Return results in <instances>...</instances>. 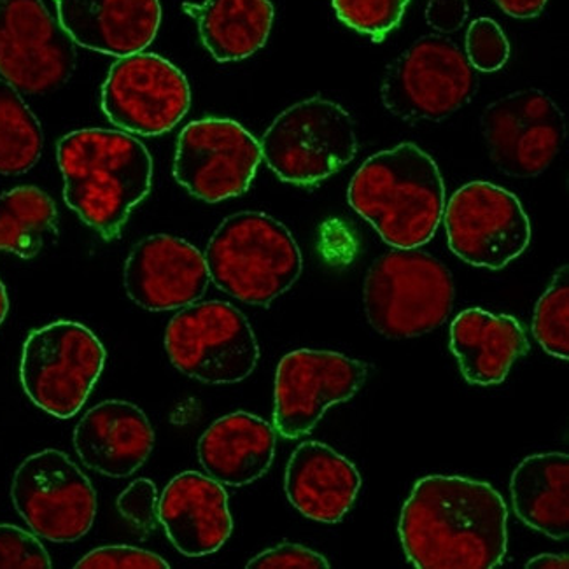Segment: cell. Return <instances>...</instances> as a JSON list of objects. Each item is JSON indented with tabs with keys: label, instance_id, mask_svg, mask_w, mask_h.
Listing matches in <instances>:
<instances>
[{
	"label": "cell",
	"instance_id": "obj_11",
	"mask_svg": "<svg viewBox=\"0 0 569 569\" xmlns=\"http://www.w3.org/2000/svg\"><path fill=\"white\" fill-rule=\"evenodd\" d=\"M441 221L450 251L480 269L501 270L531 242V223L516 194L473 181L450 197Z\"/></svg>",
	"mask_w": 569,
	"mask_h": 569
},
{
	"label": "cell",
	"instance_id": "obj_16",
	"mask_svg": "<svg viewBox=\"0 0 569 569\" xmlns=\"http://www.w3.org/2000/svg\"><path fill=\"white\" fill-rule=\"evenodd\" d=\"M367 377V363L340 352H289L276 373V433L284 438L309 435L331 405L351 400Z\"/></svg>",
	"mask_w": 569,
	"mask_h": 569
},
{
	"label": "cell",
	"instance_id": "obj_27",
	"mask_svg": "<svg viewBox=\"0 0 569 569\" xmlns=\"http://www.w3.org/2000/svg\"><path fill=\"white\" fill-rule=\"evenodd\" d=\"M44 136L38 116L30 111L20 90L0 78V173L29 172L42 154Z\"/></svg>",
	"mask_w": 569,
	"mask_h": 569
},
{
	"label": "cell",
	"instance_id": "obj_29",
	"mask_svg": "<svg viewBox=\"0 0 569 569\" xmlns=\"http://www.w3.org/2000/svg\"><path fill=\"white\" fill-rule=\"evenodd\" d=\"M343 26L380 42L403 20L410 0H331Z\"/></svg>",
	"mask_w": 569,
	"mask_h": 569
},
{
	"label": "cell",
	"instance_id": "obj_5",
	"mask_svg": "<svg viewBox=\"0 0 569 569\" xmlns=\"http://www.w3.org/2000/svg\"><path fill=\"white\" fill-rule=\"evenodd\" d=\"M446 264L416 249H397L373 261L365 279V312L388 339H413L437 330L455 306Z\"/></svg>",
	"mask_w": 569,
	"mask_h": 569
},
{
	"label": "cell",
	"instance_id": "obj_14",
	"mask_svg": "<svg viewBox=\"0 0 569 569\" xmlns=\"http://www.w3.org/2000/svg\"><path fill=\"white\" fill-rule=\"evenodd\" d=\"M78 53L42 0H0V74L21 93L58 90L76 71Z\"/></svg>",
	"mask_w": 569,
	"mask_h": 569
},
{
	"label": "cell",
	"instance_id": "obj_17",
	"mask_svg": "<svg viewBox=\"0 0 569 569\" xmlns=\"http://www.w3.org/2000/svg\"><path fill=\"white\" fill-rule=\"evenodd\" d=\"M124 289L130 300L151 312L184 309L206 295L211 282L206 257L179 237H146L127 258Z\"/></svg>",
	"mask_w": 569,
	"mask_h": 569
},
{
	"label": "cell",
	"instance_id": "obj_21",
	"mask_svg": "<svg viewBox=\"0 0 569 569\" xmlns=\"http://www.w3.org/2000/svg\"><path fill=\"white\" fill-rule=\"evenodd\" d=\"M286 496L301 516L335 525L351 510L361 475L349 459L321 441H303L286 468Z\"/></svg>",
	"mask_w": 569,
	"mask_h": 569
},
{
	"label": "cell",
	"instance_id": "obj_18",
	"mask_svg": "<svg viewBox=\"0 0 569 569\" xmlns=\"http://www.w3.org/2000/svg\"><path fill=\"white\" fill-rule=\"evenodd\" d=\"M53 2L58 26L76 46L111 57L142 53L160 30V0Z\"/></svg>",
	"mask_w": 569,
	"mask_h": 569
},
{
	"label": "cell",
	"instance_id": "obj_13",
	"mask_svg": "<svg viewBox=\"0 0 569 569\" xmlns=\"http://www.w3.org/2000/svg\"><path fill=\"white\" fill-rule=\"evenodd\" d=\"M186 76L154 53L129 54L112 63L102 87V111L121 132L163 136L190 111Z\"/></svg>",
	"mask_w": 569,
	"mask_h": 569
},
{
	"label": "cell",
	"instance_id": "obj_35",
	"mask_svg": "<svg viewBox=\"0 0 569 569\" xmlns=\"http://www.w3.org/2000/svg\"><path fill=\"white\" fill-rule=\"evenodd\" d=\"M468 11V0H428L426 21L437 32H458L467 21Z\"/></svg>",
	"mask_w": 569,
	"mask_h": 569
},
{
	"label": "cell",
	"instance_id": "obj_7",
	"mask_svg": "<svg viewBox=\"0 0 569 569\" xmlns=\"http://www.w3.org/2000/svg\"><path fill=\"white\" fill-rule=\"evenodd\" d=\"M106 358V347L90 328L76 321H54L27 337L21 351V386L36 407L57 419H71L96 388Z\"/></svg>",
	"mask_w": 569,
	"mask_h": 569
},
{
	"label": "cell",
	"instance_id": "obj_38",
	"mask_svg": "<svg viewBox=\"0 0 569 569\" xmlns=\"http://www.w3.org/2000/svg\"><path fill=\"white\" fill-rule=\"evenodd\" d=\"M8 310H9L8 291H6L4 282L0 281V327H2V322H4L6 316H8Z\"/></svg>",
	"mask_w": 569,
	"mask_h": 569
},
{
	"label": "cell",
	"instance_id": "obj_20",
	"mask_svg": "<svg viewBox=\"0 0 569 569\" xmlns=\"http://www.w3.org/2000/svg\"><path fill=\"white\" fill-rule=\"evenodd\" d=\"M153 426L137 405L109 400L84 413L74 429V449L84 467L109 479H127L148 461Z\"/></svg>",
	"mask_w": 569,
	"mask_h": 569
},
{
	"label": "cell",
	"instance_id": "obj_4",
	"mask_svg": "<svg viewBox=\"0 0 569 569\" xmlns=\"http://www.w3.org/2000/svg\"><path fill=\"white\" fill-rule=\"evenodd\" d=\"M203 257L211 281L249 306H270L293 288L303 270L293 233L264 212L246 211L224 219Z\"/></svg>",
	"mask_w": 569,
	"mask_h": 569
},
{
	"label": "cell",
	"instance_id": "obj_34",
	"mask_svg": "<svg viewBox=\"0 0 569 569\" xmlns=\"http://www.w3.org/2000/svg\"><path fill=\"white\" fill-rule=\"evenodd\" d=\"M249 569H328L330 562L321 553L303 545L282 543L264 550L248 562Z\"/></svg>",
	"mask_w": 569,
	"mask_h": 569
},
{
	"label": "cell",
	"instance_id": "obj_6",
	"mask_svg": "<svg viewBox=\"0 0 569 569\" xmlns=\"http://www.w3.org/2000/svg\"><path fill=\"white\" fill-rule=\"evenodd\" d=\"M260 146L261 158L277 178L312 186L355 160L358 137L351 114L340 103L312 97L277 116Z\"/></svg>",
	"mask_w": 569,
	"mask_h": 569
},
{
	"label": "cell",
	"instance_id": "obj_26",
	"mask_svg": "<svg viewBox=\"0 0 569 569\" xmlns=\"http://www.w3.org/2000/svg\"><path fill=\"white\" fill-rule=\"evenodd\" d=\"M57 233L58 211L50 194L36 186L0 194V251L32 260Z\"/></svg>",
	"mask_w": 569,
	"mask_h": 569
},
{
	"label": "cell",
	"instance_id": "obj_15",
	"mask_svg": "<svg viewBox=\"0 0 569 569\" xmlns=\"http://www.w3.org/2000/svg\"><path fill=\"white\" fill-rule=\"evenodd\" d=\"M480 130L501 172L512 178H537L561 151L566 118L543 91H516L487 106Z\"/></svg>",
	"mask_w": 569,
	"mask_h": 569
},
{
	"label": "cell",
	"instance_id": "obj_32",
	"mask_svg": "<svg viewBox=\"0 0 569 569\" xmlns=\"http://www.w3.org/2000/svg\"><path fill=\"white\" fill-rule=\"evenodd\" d=\"M78 569H169V562L158 553L130 545H111L91 550L76 565Z\"/></svg>",
	"mask_w": 569,
	"mask_h": 569
},
{
	"label": "cell",
	"instance_id": "obj_12",
	"mask_svg": "<svg viewBox=\"0 0 569 569\" xmlns=\"http://www.w3.org/2000/svg\"><path fill=\"white\" fill-rule=\"evenodd\" d=\"M261 160L260 142L239 121L206 118L182 129L173 178L203 202H223L249 190Z\"/></svg>",
	"mask_w": 569,
	"mask_h": 569
},
{
	"label": "cell",
	"instance_id": "obj_2",
	"mask_svg": "<svg viewBox=\"0 0 569 569\" xmlns=\"http://www.w3.org/2000/svg\"><path fill=\"white\" fill-rule=\"evenodd\" d=\"M57 160L67 206L106 240L120 236L153 184V158L129 133L76 130L58 141Z\"/></svg>",
	"mask_w": 569,
	"mask_h": 569
},
{
	"label": "cell",
	"instance_id": "obj_30",
	"mask_svg": "<svg viewBox=\"0 0 569 569\" xmlns=\"http://www.w3.org/2000/svg\"><path fill=\"white\" fill-rule=\"evenodd\" d=\"M510 58V42L491 18L471 21L467 32V60L480 72H496Z\"/></svg>",
	"mask_w": 569,
	"mask_h": 569
},
{
	"label": "cell",
	"instance_id": "obj_28",
	"mask_svg": "<svg viewBox=\"0 0 569 569\" xmlns=\"http://www.w3.org/2000/svg\"><path fill=\"white\" fill-rule=\"evenodd\" d=\"M568 264L557 270L549 289L541 295L532 318V335L547 355L569 358Z\"/></svg>",
	"mask_w": 569,
	"mask_h": 569
},
{
	"label": "cell",
	"instance_id": "obj_9",
	"mask_svg": "<svg viewBox=\"0 0 569 569\" xmlns=\"http://www.w3.org/2000/svg\"><path fill=\"white\" fill-rule=\"evenodd\" d=\"M477 76L467 54L441 36H426L388 67L380 99L400 120L441 121L467 106Z\"/></svg>",
	"mask_w": 569,
	"mask_h": 569
},
{
	"label": "cell",
	"instance_id": "obj_31",
	"mask_svg": "<svg viewBox=\"0 0 569 569\" xmlns=\"http://www.w3.org/2000/svg\"><path fill=\"white\" fill-rule=\"evenodd\" d=\"M50 553L41 541L11 525H0V569H50Z\"/></svg>",
	"mask_w": 569,
	"mask_h": 569
},
{
	"label": "cell",
	"instance_id": "obj_3",
	"mask_svg": "<svg viewBox=\"0 0 569 569\" xmlns=\"http://www.w3.org/2000/svg\"><path fill=\"white\" fill-rule=\"evenodd\" d=\"M347 200L388 246L417 249L440 227L446 186L437 161L419 146L403 142L359 167Z\"/></svg>",
	"mask_w": 569,
	"mask_h": 569
},
{
	"label": "cell",
	"instance_id": "obj_36",
	"mask_svg": "<svg viewBox=\"0 0 569 569\" xmlns=\"http://www.w3.org/2000/svg\"><path fill=\"white\" fill-rule=\"evenodd\" d=\"M495 2L508 17L529 20V18H537L549 0H495Z\"/></svg>",
	"mask_w": 569,
	"mask_h": 569
},
{
	"label": "cell",
	"instance_id": "obj_23",
	"mask_svg": "<svg viewBox=\"0 0 569 569\" xmlns=\"http://www.w3.org/2000/svg\"><path fill=\"white\" fill-rule=\"evenodd\" d=\"M276 458V429L261 417L236 412L206 429L199 441V459L207 475L223 486L257 482Z\"/></svg>",
	"mask_w": 569,
	"mask_h": 569
},
{
	"label": "cell",
	"instance_id": "obj_24",
	"mask_svg": "<svg viewBox=\"0 0 569 569\" xmlns=\"http://www.w3.org/2000/svg\"><path fill=\"white\" fill-rule=\"evenodd\" d=\"M513 510L525 525L552 540L569 532V458L549 452L526 458L510 480Z\"/></svg>",
	"mask_w": 569,
	"mask_h": 569
},
{
	"label": "cell",
	"instance_id": "obj_8",
	"mask_svg": "<svg viewBox=\"0 0 569 569\" xmlns=\"http://www.w3.org/2000/svg\"><path fill=\"white\" fill-rule=\"evenodd\" d=\"M166 349L173 367L206 385L248 379L260 346L248 318L227 301L191 303L170 319Z\"/></svg>",
	"mask_w": 569,
	"mask_h": 569
},
{
	"label": "cell",
	"instance_id": "obj_37",
	"mask_svg": "<svg viewBox=\"0 0 569 569\" xmlns=\"http://www.w3.org/2000/svg\"><path fill=\"white\" fill-rule=\"evenodd\" d=\"M528 569H568V556H556V553H541V556L532 557L531 561L526 565Z\"/></svg>",
	"mask_w": 569,
	"mask_h": 569
},
{
	"label": "cell",
	"instance_id": "obj_22",
	"mask_svg": "<svg viewBox=\"0 0 569 569\" xmlns=\"http://www.w3.org/2000/svg\"><path fill=\"white\" fill-rule=\"evenodd\" d=\"M450 351L470 385L496 386L507 379L517 359L528 355L529 340L512 316L471 307L450 325Z\"/></svg>",
	"mask_w": 569,
	"mask_h": 569
},
{
	"label": "cell",
	"instance_id": "obj_10",
	"mask_svg": "<svg viewBox=\"0 0 569 569\" xmlns=\"http://www.w3.org/2000/svg\"><path fill=\"white\" fill-rule=\"evenodd\" d=\"M11 499L32 532L54 543L83 538L96 522V489L78 465L57 449L21 462Z\"/></svg>",
	"mask_w": 569,
	"mask_h": 569
},
{
	"label": "cell",
	"instance_id": "obj_1",
	"mask_svg": "<svg viewBox=\"0 0 569 569\" xmlns=\"http://www.w3.org/2000/svg\"><path fill=\"white\" fill-rule=\"evenodd\" d=\"M398 531L416 568H498L507 556V505L491 483L429 475L405 501Z\"/></svg>",
	"mask_w": 569,
	"mask_h": 569
},
{
	"label": "cell",
	"instance_id": "obj_25",
	"mask_svg": "<svg viewBox=\"0 0 569 569\" xmlns=\"http://www.w3.org/2000/svg\"><path fill=\"white\" fill-rule=\"evenodd\" d=\"M182 11L199 26L203 46L218 62H240L260 51L273 26L270 0L184 2Z\"/></svg>",
	"mask_w": 569,
	"mask_h": 569
},
{
	"label": "cell",
	"instance_id": "obj_19",
	"mask_svg": "<svg viewBox=\"0 0 569 569\" xmlns=\"http://www.w3.org/2000/svg\"><path fill=\"white\" fill-rule=\"evenodd\" d=\"M158 520L170 543L186 557L218 552L233 531L223 483L197 471L170 480L158 503Z\"/></svg>",
	"mask_w": 569,
	"mask_h": 569
},
{
	"label": "cell",
	"instance_id": "obj_33",
	"mask_svg": "<svg viewBox=\"0 0 569 569\" xmlns=\"http://www.w3.org/2000/svg\"><path fill=\"white\" fill-rule=\"evenodd\" d=\"M158 489L149 479H139L130 483L118 498V512L130 525L142 532L154 531L158 525Z\"/></svg>",
	"mask_w": 569,
	"mask_h": 569
}]
</instances>
